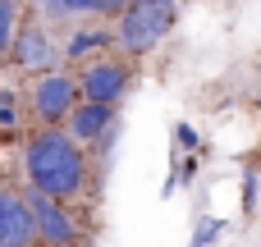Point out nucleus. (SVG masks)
Listing matches in <instances>:
<instances>
[{"mask_svg": "<svg viewBox=\"0 0 261 247\" xmlns=\"http://www.w3.org/2000/svg\"><path fill=\"white\" fill-rule=\"evenodd\" d=\"M87 183H96L87 147L73 142L64 128H37L23 142V188H37V193L73 206L87 193Z\"/></svg>", "mask_w": 261, "mask_h": 247, "instance_id": "1", "label": "nucleus"}, {"mask_svg": "<svg viewBox=\"0 0 261 247\" xmlns=\"http://www.w3.org/2000/svg\"><path fill=\"white\" fill-rule=\"evenodd\" d=\"M174 18H179V0H128V9L115 18V46L128 60H138L174 32Z\"/></svg>", "mask_w": 261, "mask_h": 247, "instance_id": "2", "label": "nucleus"}, {"mask_svg": "<svg viewBox=\"0 0 261 247\" xmlns=\"http://www.w3.org/2000/svg\"><path fill=\"white\" fill-rule=\"evenodd\" d=\"M73 78H78V96L83 101L119 105L128 96V87H133V60L128 55H96V60H83V69Z\"/></svg>", "mask_w": 261, "mask_h": 247, "instance_id": "3", "label": "nucleus"}, {"mask_svg": "<svg viewBox=\"0 0 261 247\" xmlns=\"http://www.w3.org/2000/svg\"><path fill=\"white\" fill-rule=\"evenodd\" d=\"M83 96H78V78L69 73V69H46L37 83H32V92H28V105H32V115H37V128H64V119L73 115V105H78Z\"/></svg>", "mask_w": 261, "mask_h": 247, "instance_id": "4", "label": "nucleus"}, {"mask_svg": "<svg viewBox=\"0 0 261 247\" xmlns=\"http://www.w3.org/2000/svg\"><path fill=\"white\" fill-rule=\"evenodd\" d=\"M23 193H28V206L37 220V247H83V225L73 220L69 202H55L37 188H23Z\"/></svg>", "mask_w": 261, "mask_h": 247, "instance_id": "5", "label": "nucleus"}, {"mask_svg": "<svg viewBox=\"0 0 261 247\" xmlns=\"http://www.w3.org/2000/svg\"><path fill=\"white\" fill-rule=\"evenodd\" d=\"M0 247H37V220L28 193L14 183H0Z\"/></svg>", "mask_w": 261, "mask_h": 247, "instance_id": "6", "label": "nucleus"}, {"mask_svg": "<svg viewBox=\"0 0 261 247\" xmlns=\"http://www.w3.org/2000/svg\"><path fill=\"white\" fill-rule=\"evenodd\" d=\"M9 64H14V69H37V73H46V69L60 64V50H55L46 23H37V18H23V23H18L14 46H9Z\"/></svg>", "mask_w": 261, "mask_h": 247, "instance_id": "7", "label": "nucleus"}, {"mask_svg": "<svg viewBox=\"0 0 261 247\" xmlns=\"http://www.w3.org/2000/svg\"><path fill=\"white\" fill-rule=\"evenodd\" d=\"M115 124V105H101V101H78L73 105V115L64 119V133L73 138V142H92V138H101L106 128Z\"/></svg>", "mask_w": 261, "mask_h": 247, "instance_id": "8", "label": "nucleus"}, {"mask_svg": "<svg viewBox=\"0 0 261 247\" xmlns=\"http://www.w3.org/2000/svg\"><path fill=\"white\" fill-rule=\"evenodd\" d=\"M110 46H115V28H83V32L69 37L64 60L69 64H83L87 55H110Z\"/></svg>", "mask_w": 261, "mask_h": 247, "instance_id": "9", "label": "nucleus"}, {"mask_svg": "<svg viewBox=\"0 0 261 247\" xmlns=\"http://www.w3.org/2000/svg\"><path fill=\"white\" fill-rule=\"evenodd\" d=\"M18 23H23V0H0V60H9Z\"/></svg>", "mask_w": 261, "mask_h": 247, "instance_id": "10", "label": "nucleus"}, {"mask_svg": "<svg viewBox=\"0 0 261 247\" xmlns=\"http://www.w3.org/2000/svg\"><path fill=\"white\" fill-rule=\"evenodd\" d=\"M220 234H225V220H216V215H202V225H197V234H193V247H211Z\"/></svg>", "mask_w": 261, "mask_h": 247, "instance_id": "11", "label": "nucleus"}, {"mask_svg": "<svg viewBox=\"0 0 261 247\" xmlns=\"http://www.w3.org/2000/svg\"><path fill=\"white\" fill-rule=\"evenodd\" d=\"M0 128H18V96L0 87Z\"/></svg>", "mask_w": 261, "mask_h": 247, "instance_id": "12", "label": "nucleus"}, {"mask_svg": "<svg viewBox=\"0 0 261 247\" xmlns=\"http://www.w3.org/2000/svg\"><path fill=\"white\" fill-rule=\"evenodd\" d=\"M174 147L179 151H197V128L193 124H174Z\"/></svg>", "mask_w": 261, "mask_h": 247, "instance_id": "13", "label": "nucleus"}, {"mask_svg": "<svg viewBox=\"0 0 261 247\" xmlns=\"http://www.w3.org/2000/svg\"><path fill=\"white\" fill-rule=\"evenodd\" d=\"M257 170H248V174H243V215H252V206H257Z\"/></svg>", "mask_w": 261, "mask_h": 247, "instance_id": "14", "label": "nucleus"}, {"mask_svg": "<svg viewBox=\"0 0 261 247\" xmlns=\"http://www.w3.org/2000/svg\"><path fill=\"white\" fill-rule=\"evenodd\" d=\"M64 9H69V18L73 14H101V0H60Z\"/></svg>", "mask_w": 261, "mask_h": 247, "instance_id": "15", "label": "nucleus"}, {"mask_svg": "<svg viewBox=\"0 0 261 247\" xmlns=\"http://www.w3.org/2000/svg\"><path fill=\"white\" fill-rule=\"evenodd\" d=\"M128 9V0H101V18H119Z\"/></svg>", "mask_w": 261, "mask_h": 247, "instance_id": "16", "label": "nucleus"}]
</instances>
